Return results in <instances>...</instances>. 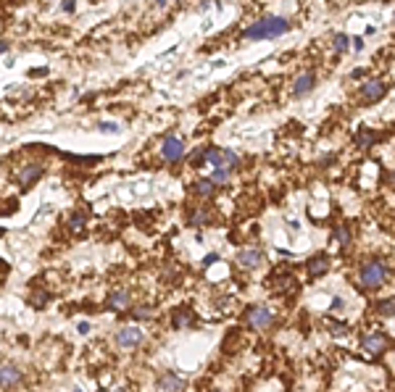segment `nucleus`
<instances>
[{"mask_svg": "<svg viewBox=\"0 0 395 392\" xmlns=\"http://www.w3.org/2000/svg\"><path fill=\"white\" fill-rule=\"evenodd\" d=\"M285 32H290V21L282 19V16H266L261 21H255V24H250L245 32V40H277V37H282Z\"/></svg>", "mask_w": 395, "mask_h": 392, "instance_id": "obj_1", "label": "nucleus"}, {"mask_svg": "<svg viewBox=\"0 0 395 392\" xmlns=\"http://www.w3.org/2000/svg\"><path fill=\"white\" fill-rule=\"evenodd\" d=\"M387 276H390V269H387L385 261H366L361 266V271H358V282H361V287H366V290H377V287H382L387 282Z\"/></svg>", "mask_w": 395, "mask_h": 392, "instance_id": "obj_2", "label": "nucleus"}, {"mask_svg": "<svg viewBox=\"0 0 395 392\" xmlns=\"http://www.w3.org/2000/svg\"><path fill=\"white\" fill-rule=\"evenodd\" d=\"M203 158L208 161V164H214L216 169H235L240 164V158L232 153V150H222V147H208V150L203 153Z\"/></svg>", "mask_w": 395, "mask_h": 392, "instance_id": "obj_3", "label": "nucleus"}, {"mask_svg": "<svg viewBox=\"0 0 395 392\" xmlns=\"http://www.w3.org/2000/svg\"><path fill=\"white\" fill-rule=\"evenodd\" d=\"M245 321L253 329H269L272 327V310L266 305H250L245 310Z\"/></svg>", "mask_w": 395, "mask_h": 392, "instance_id": "obj_4", "label": "nucleus"}, {"mask_svg": "<svg viewBox=\"0 0 395 392\" xmlns=\"http://www.w3.org/2000/svg\"><path fill=\"white\" fill-rule=\"evenodd\" d=\"M161 155H164L166 164H179L184 158V145L179 137H166L164 145H161Z\"/></svg>", "mask_w": 395, "mask_h": 392, "instance_id": "obj_5", "label": "nucleus"}, {"mask_svg": "<svg viewBox=\"0 0 395 392\" xmlns=\"http://www.w3.org/2000/svg\"><path fill=\"white\" fill-rule=\"evenodd\" d=\"M361 345H364L369 358H379V355L390 348V337H387V334H369V337H364Z\"/></svg>", "mask_w": 395, "mask_h": 392, "instance_id": "obj_6", "label": "nucleus"}, {"mask_svg": "<svg viewBox=\"0 0 395 392\" xmlns=\"http://www.w3.org/2000/svg\"><path fill=\"white\" fill-rule=\"evenodd\" d=\"M143 342V332L137 329V327H124L116 332V345L119 348H135V345H140Z\"/></svg>", "mask_w": 395, "mask_h": 392, "instance_id": "obj_7", "label": "nucleus"}, {"mask_svg": "<svg viewBox=\"0 0 395 392\" xmlns=\"http://www.w3.org/2000/svg\"><path fill=\"white\" fill-rule=\"evenodd\" d=\"M387 92V87H385V82H379V79H371V82H366L364 87H361V100L364 103H377L382 95Z\"/></svg>", "mask_w": 395, "mask_h": 392, "instance_id": "obj_8", "label": "nucleus"}, {"mask_svg": "<svg viewBox=\"0 0 395 392\" xmlns=\"http://www.w3.org/2000/svg\"><path fill=\"white\" fill-rule=\"evenodd\" d=\"M261 261H264V256H261V250H255V248L240 250V253H237V263H240L242 269H255Z\"/></svg>", "mask_w": 395, "mask_h": 392, "instance_id": "obj_9", "label": "nucleus"}, {"mask_svg": "<svg viewBox=\"0 0 395 392\" xmlns=\"http://www.w3.org/2000/svg\"><path fill=\"white\" fill-rule=\"evenodd\" d=\"M313 85H316V76H313L311 71H306V74H300V76L295 79L293 92L300 98V95H306V92H311V90H313Z\"/></svg>", "mask_w": 395, "mask_h": 392, "instance_id": "obj_10", "label": "nucleus"}, {"mask_svg": "<svg viewBox=\"0 0 395 392\" xmlns=\"http://www.w3.org/2000/svg\"><path fill=\"white\" fill-rule=\"evenodd\" d=\"M327 269H330V258H327V256H313V258L308 261V276H311V279H316V276L327 274Z\"/></svg>", "mask_w": 395, "mask_h": 392, "instance_id": "obj_11", "label": "nucleus"}, {"mask_svg": "<svg viewBox=\"0 0 395 392\" xmlns=\"http://www.w3.org/2000/svg\"><path fill=\"white\" fill-rule=\"evenodd\" d=\"M40 174H42V166H29V169H24L21 171V179H19V184L24 190H29V184H34L40 179Z\"/></svg>", "mask_w": 395, "mask_h": 392, "instance_id": "obj_12", "label": "nucleus"}, {"mask_svg": "<svg viewBox=\"0 0 395 392\" xmlns=\"http://www.w3.org/2000/svg\"><path fill=\"white\" fill-rule=\"evenodd\" d=\"M214 190H216V184L211 182V177H208V179H198V182L192 184V192L201 195V198H211Z\"/></svg>", "mask_w": 395, "mask_h": 392, "instance_id": "obj_13", "label": "nucleus"}, {"mask_svg": "<svg viewBox=\"0 0 395 392\" xmlns=\"http://www.w3.org/2000/svg\"><path fill=\"white\" fill-rule=\"evenodd\" d=\"M16 382H19V368L11 363H3V389H11Z\"/></svg>", "mask_w": 395, "mask_h": 392, "instance_id": "obj_14", "label": "nucleus"}, {"mask_svg": "<svg viewBox=\"0 0 395 392\" xmlns=\"http://www.w3.org/2000/svg\"><path fill=\"white\" fill-rule=\"evenodd\" d=\"M108 308H113V310H126V308H129V295H126V292H116V295H111Z\"/></svg>", "mask_w": 395, "mask_h": 392, "instance_id": "obj_15", "label": "nucleus"}, {"mask_svg": "<svg viewBox=\"0 0 395 392\" xmlns=\"http://www.w3.org/2000/svg\"><path fill=\"white\" fill-rule=\"evenodd\" d=\"M348 45H351V37H348V34H343V32H338V34L332 37V48L338 50V53H345Z\"/></svg>", "mask_w": 395, "mask_h": 392, "instance_id": "obj_16", "label": "nucleus"}, {"mask_svg": "<svg viewBox=\"0 0 395 392\" xmlns=\"http://www.w3.org/2000/svg\"><path fill=\"white\" fill-rule=\"evenodd\" d=\"M208 221H211V213H208L206 208L190 213V224H192V226H201V224H208Z\"/></svg>", "mask_w": 395, "mask_h": 392, "instance_id": "obj_17", "label": "nucleus"}, {"mask_svg": "<svg viewBox=\"0 0 395 392\" xmlns=\"http://www.w3.org/2000/svg\"><path fill=\"white\" fill-rule=\"evenodd\" d=\"M161 384H164L169 392H177V389H182V379H177L174 374H164V379H161Z\"/></svg>", "mask_w": 395, "mask_h": 392, "instance_id": "obj_18", "label": "nucleus"}, {"mask_svg": "<svg viewBox=\"0 0 395 392\" xmlns=\"http://www.w3.org/2000/svg\"><path fill=\"white\" fill-rule=\"evenodd\" d=\"M190 324V310L182 308V310H174V327H187Z\"/></svg>", "mask_w": 395, "mask_h": 392, "instance_id": "obj_19", "label": "nucleus"}, {"mask_svg": "<svg viewBox=\"0 0 395 392\" xmlns=\"http://www.w3.org/2000/svg\"><path fill=\"white\" fill-rule=\"evenodd\" d=\"M211 182L216 184V187H219V184H227V182H229V171H227V169H214Z\"/></svg>", "mask_w": 395, "mask_h": 392, "instance_id": "obj_20", "label": "nucleus"}, {"mask_svg": "<svg viewBox=\"0 0 395 392\" xmlns=\"http://www.w3.org/2000/svg\"><path fill=\"white\" fill-rule=\"evenodd\" d=\"M379 313L382 316H395V297H387V300L379 303Z\"/></svg>", "mask_w": 395, "mask_h": 392, "instance_id": "obj_21", "label": "nucleus"}, {"mask_svg": "<svg viewBox=\"0 0 395 392\" xmlns=\"http://www.w3.org/2000/svg\"><path fill=\"white\" fill-rule=\"evenodd\" d=\"M335 240H338L340 245H348V242H351V232H348L345 226H338L335 229Z\"/></svg>", "mask_w": 395, "mask_h": 392, "instance_id": "obj_22", "label": "nucleus"}, {"mask_svg": "<svg viewBox=\"0 0 395 392\" xmlns=\"http://www.w3.org/2000/svg\"><path fill=\"white\" fill-rule=\"evenodd\" d=\"M69 226H72L74 232H82V226H85V218L79 216V213H74L72 218H69Z\"/></svg>", "mask_w": 395, "mask_h": 392, "instance_id": "obj_23", "label": "nucleus"}, {"mask_svg": "<svg viewBox=\"0 0 395 392\" xmlns=\"http://www.w3.org/2000/svg\"><path fill=\"white\" fill-rule=\"evenodd\" d=\"M98 129H100V132H116V129H119V126H116V124H111V121H103V124H98Z\"/></svg>", "mask_w": 395, "mask_h": 392, "instance_id": "obj_24", "label": "nucleus"}, {"mask_svg": "<svg viewBox=\"0 0 395 392\" xmlns=\"http://www.w3.org/2000/svg\"><path fill=\"white\" fill-rule=\"evenodd\" d=\"M61 6H63V11H66V14H72V11H74V6H77V3H74V0H63Z\"/></svg>", "mask_w": 395, "mask_h": 392, "instance_id": "obj_25", "label": "nucleus"}, {"mask_svg": "<svg viewBox=\"0 0 395 392\" xmlns=\"http://www.w3.org/2000/svg\"><path fill=\"white\" fill-rule=\"evenodd\" d=\"M216 261H219V258H216V256H214V253H211V256H206V261H203V266L208 269V266H214V263H216Z\"/></svg>", "mask_w": 395, "mask_h": 392, "instance_id": "obj_26", "label": "nucleus"}, {"mask_svg": "<svg viewBox=\"0 0 395 392\" xmlns=\"http://www.w3.org/2000/svg\"><path fill=\"white\" fill-rule=\"evenodd\" d=\"M353 48L361 50V48H364V40H361V37H353Z\"/></svg>", "mask_w": 395, "mask_h": 392, "instance_id": "obj_27", "label": "nucleus"}, {"mask_svg": "<svg viewBox=\"0 0 395 392\" xmlns=\"http://www.w3.org/2000/svg\"><path fill=\"white\" fill-rule=\"evenodd\" d=\"M340 308H343V300H340V297H335V300H332V310H340Z\"/></svg>", "mask_w": 395, "mask_h": 392, "instance_id": "obj_28", "label": "nucleus"}, {"mask_svg": "<svg viewBox=\"0 0 395 392\" xmlns=\"http://www.w3.org/2000/svg\"><path fill=\"white\" fill-rule=\"evenodd\" d=\"M150 313H153L150 308H140V310H137V316H150Z\"/></svg>", "mask_w": 395, "mask_h": 392, "instance_id": "obj_29", "label": "nucleus"}, {"mask_svg": "<svg viewBox=\"0 0 395 392\" xmlns=\"http://www.w3.org/2000/svg\"><path fill=\"white\" fill-rule=\"evenodd\" d=\"M158 6H166V0H158Z\"/></svg>", "mask_w": 395, "mask_h": 392, "instance_id": "obj_30", "label": "nucleus"}]
</instances>
